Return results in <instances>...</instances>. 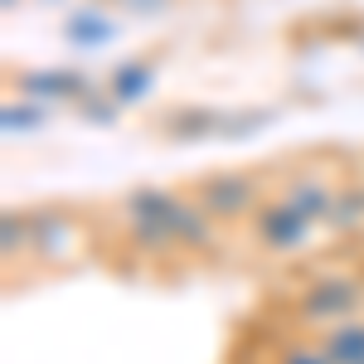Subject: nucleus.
Returning a JSON list of instances; mask_svg holds the SVG:
<instances>
[{
    "mask_svg": "<svg viewBox=\"0 0 364 364\" xmlns=\"http://www.w3.org/2000/svg\"><path fill=\"white\" fill-rule=\"evenodd\" d=\"M122 228L132 252H214L219 248V219L199 204L195 195L161 190V185H141L117 204Z\"/></svg>",
    "mask_w": 364,
    "mask_h": 364,
    "instance_id": "f257e3e1",
    "label": "nucleus"
},
{
    "mask_svg": "<svg viewBox=\"0 0 364 364\" xmlns=\"http://www.w3.org/2000/svg\"><path fill=\"white\" fill-rule=\"evenodd\" d=\"M291 311H296V321H306L311 331H331V326H340V321L364 316V282L360 277H340V272L316 277V282H306V287L296 291Z\"/></svg>",
    "mask_w": 364,
    "mask_h": 364,
    "instance_id": "f03ea898",
    "label": "nucleus"
},
{
    "mask_svg": "<svg viewBox=\"0 0 364 364\" xmlns=\"http://www.w3.org/2000/svg\"><path fill=\"white\" fill-rule=\"evenodd\" d=\"M190 195L219 219V224H238V219H252L257 209H262V180L252 175V170H214V175H204Z\"/></svg>",
    "mask_w": 364,
    "mask_h": 364,
    "instance_id": "7ed1b4c3",
    "label": "nucleus"
},
{
    "mask_svg": "<svg viewBox=\"0 0 364 364\" xmlns=\"http://www.w3.org/2000/svg\"><path fill=\"white\" fill-rule=\"evenodd\" d=\"M248 228H252V238H257L262 252H296L311 238L316 224H311L301 209H291L282 195H272V199H262V209L248 219Z\"/></svg>",
    "mask_w": 364,
    "mask_h": 364,
    "instance_id": "20e7f679",
    "label": "nucleus"
},
{
    "mask_svg": "<svg viewBox=\"0 0 364 364\" xmlns=\"http://www.w3.org/2000/svg\"><path fill=\"white\" fill-rule=\"evenodd\" d=\"M15 92H20V97H34V102H78L83 92H92V83H87L78 68L49 63V68H25V73H15Z\"/></svg>",
    "mask_w": 364,
    "mask_h": 364,
    "instance_id": "39448f33",
    "label": "nucleus"
},
{
    "mask_svg": "<svg viewBox=\"0 0 364 364\" xmlns=\"http://www.w3.org/2000/svg\"><path fill=\"white\" fill-rule=\"evenodd\" d=\"M336 190L340 185L331 175H321V170H296L277 195L287 199L291 209H301L311 224H326V219H331V204H336Z\"/></svg>",
    "mask_w": 364,
    "mask_h": 364,
    "instance_id": "423d86ee",
    "label": "nucleus"
},
{
    "mask_svg": "<svg viewBox=\"0 0 364 364\" xmlns=\"http://www.w3.org/2000/svg\"><path fill=\"white\" fill-rule=\"evenodd\" d=\"M29 219H34V252L44 257V262H58L63 248H68V214L58 209V204H39V209H29Z\"/></svg>",
    "mask_w": 364,
    "mask_h": 364,
    "instance_id": "0eeeda50",
    "label": "nucleus"
},
{
    "mask_svg": "<svg viewBox=\"0 0 364 364\" xmlns=\"http://www.w3.org/2000/svg\"><path fill=\"white\" fill-rule=\"evenodd\" d=\"M224 117L219 107H175L166 117V136L170 141H204V136H224Z\"/></svg>",
    "mask_w": 364,
    "mask_h": 364,
    "instance_id": "6e6552de",
    "label": "nucleus"
},
{
    "mask_svg": "<svg viewBox=\"0 0 364 364\" xmlns=\"http://www.w3.org/2000/svg\"><path fill=\"white\" fill-rule=\"evenodd\" d=\"M151 87H156V63H151V58H127V63H117L112 78H107V92L117 97V107L141 102Z\"/></svg>",
    "mask_w": 364,
    "mask_h": 364,
    "instance_id": "1a4fd4ad",
    "label": "nucleus"
},
{
    "mask_svg": "<svg viewBox=\"0 0 364 364\" xmlns=\"http://www.w3.org/2000/svg\"><path fill=\"white\" fill-rule=\"evenodd\" d=\"M321 350L331 355V364H364V316L355 321H340L331 331H316Z\"/></svg>",
    "mask_w": 364,
    "mask_h": 364,
    "instance_id": "9d476101",
    "label": "nucleus"
},
{
    "mask_svg": "<svg viewBox=\"0 0 364 364\" xmlns=\"http://www.w3.org/2000/svg\"><path fill=\"white\" fill-rule=\"evenodd\" d=\"M0 248H5V262L34 252V219H29V209L10 204V209L0 214Z\"/></svg>",
    "mask_w": 364,
    "mask_h": 364,
    "instance_id": "9b49d317",
    "label": "nucleus"
},
{
    "mask_svg": "<svg viewBox=\"0 0 364 364\" xmlns=\"http://www.w3.org/2000/svg\"><path fill=\"white\" fill-rule=\"evenodd\" d=\"M360 224H364V180H345L336 190V204H331L326 228L331 233H355Z\"/></svg>",
    "mask_w": 364,
    "mask_h": 364,
    "instance_id": "f8f14e48",
    "label": "nucleus"
},
{
    "mask_svg": "<svg viewBox=\"0 0 364 364\" xmlns=\"http://www.w3.org/2000/svg\"><path fill=\"white\" fill-rule=\"evenodd\" d=\"M112 34H117V25H112V15H102V10H78L63 25V39L68 44H107Z\"/></svg>",
    "mask_w": 364,
    "mask_h": 364,
    "instance_id": "ddd939ff",
    "label": "nucleus"
},
{
    "mask_svg": "<svg viewBox=\"0 0 364 364\" xmlns=\"http://www.w3.org/2000/svg\"><path fill=\"white\" fill-rule=\"evenodd\" d=\"M0 122H5V132H10V136H29V132H39V127H44V107H34L29 97H20V102H5Z\"/></svg>",
    "mask_w": 364,
    "mask_h": 364,
    "instance_id": "4468645a",
    "label": "nucleus"
},
{
    "mask_svg": "<svg viewBox=\"0 0 364 364\" xmlns=\"http://www.w3.org/2000/svg\"><path fill=\"white\" fill-rule=\"evenodd\" d=\"M272 364H331V355L321 350V340L296 336V340H282V345H277Z\"/></svg>",
    "mask_w": 364,
    "mask_h": 364,
    "instance_id": "2eb2a0df",
    "label": "nucleus"
},
{
    "mask_svg": "<svg viewBox=\"0 0 364 364\" xmlns=\"http://www.w3.org/2000/svg\"><path fill=\"white\" fill-rule=\"evenodd\" d=\"M117 112H122V107H117V97H112V92H83V97H78V117H83V122L112 127Z\"/></svg>",
    "mask_w": 364,
    "mask_h": 364,
    "instance_id": "dca6fc26",
    "label": "nucleus"
},
{
    "mask_svg": "<svg viewBox=\"0 0 364 364\" xmlns=\"http://www.w3.org/2000/svg\"><path fill=\"white\" fill-rule=\"evenodd\" d=\"M272 112L262 107V112H228L224 117V136L219 141H243V136H257V127H267Z\"/></svg>",
    "mask_w": 364,
    "mask_h": 364,
    "instance_id": "f3484780",
    "label": "nucleus"
},
{
    "mask_svg": "<svg viewBox=\"0 0 364 364\" xmlns=\"http://www.w3.org/2000/svg\"><path fill=\"white\" fill-rule=\"evenodd\" d=\"M127 5H136V15H156L166 0H127Z\"/></svg>",
    "mask_w": 364,
    "mask_h": 364,
    "instance_id": "a211bd4d",
    "label": "nucleus"
},
{
    "mask_svg": "<svg viewBox=\"0 0 364 364\" xmlns=\"http://www.w3.org/2000/svg\"><path fill=\"white\" fill-rule=\"evenodd\" d=\"M15 5H20V0H5V10H15Z\"/></svg>",
    "mask_w": 364,
    "mask_h": 364,
    "instance_id": "6ab92c4d",
    "label": "nucleus"
}]
</instances>
